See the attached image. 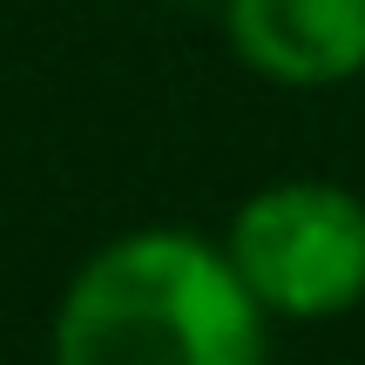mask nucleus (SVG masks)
Here are the masks:
<instances>
[{
	"instance_id": "obj_2",
	"label": "nucleus",
	"mask_w": 365,
	"mask_h": 365,
	"mask_svg": "<svg viewBox=\"0 0 365 365\" xmlns=\"http://www.w3.org/2000/svg\"><path fill=\"white\" fill-rule=\"evenodd\" d=\"M217 244L271 331L331 325L365 304V196L339 176L257 182Z\"/></svg>"
},
{
	"instance_id": "obj_4",
	"label": "nucleus",
	"mask_w": 365,
	"mask_h": 365,
	"mask_svg": "<svg viewBox=\"0 0 365 365\" xmlns=\"http://www.w3.org/2000/svg\"><path fill=\"white\" fill-rule=\"evenodd\" d=\"M190 7H223V0H190Z\"/></svg>"
},
{
	"instance_id": "obj_1",
	"label": "nucleus",
	"mask_w": 365,
	"mask_h": 365,
	"mask_svg": "<svg viewBox=\"0 0 365 365\" xmlns=\"http://www.w3.org/2000/svg\"><path fill=\"white\" fill-rule=\"evenodd\" d=\"M48 365H271V318L217 237L135 223L68 271L48 312Z\"/></svg>"
},
{
	"instance_id": "obj_3",
	"label": "nucleus",
	"mask_w": 365,
	"mask_h": 365,
	"mask_svg": "<svg viewBox=\"0 0 365 365\" xmlns=\"http://www.w3.org/2000/svg\"><path fill=\"white\" fill-rule=\"evenodd\" d=\"M217 21L237 68L271 88L325 95L365 75V0H223Z\"/></svg>"
}]
</instances>
